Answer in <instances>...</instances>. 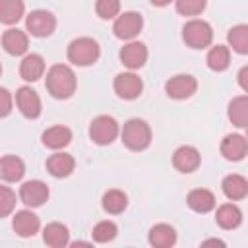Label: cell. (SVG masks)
<instances>
[{
	"label": "cell",
	"mask_w": 248,
	"mask_h": 248,
	"mask_svg": "<svg viewBox=\"0 0 248 248\" xmlns=\"http://www.w3.org/2000/svg\"><path fill=\"white\" fill-rule=\"evenodd\" d=\"M45 85L54 99H70L76 91V74L66 64H54L46 72Z\"/></svg>",
	"instance_id": "1"
},
{
	"label": "cell",
	"mask_w": 248,
	"mask_h": 248,
	"mask_svg": "<svg viewBox=\"0 0 248 248\" xmlns=\"http://www.w3.org/2000/svg\"><path fill=\"white\" fill-rule=\"evenodd\" d=\"M122 143L132 151H143L151 143V128L141 118H130L120 130Z\"/></svg>",
	"instance_id": "2"
},
{
	"label": "cell",
	"mask_w": 248,
	"mask_h": 248,
	"mask_svg": "<svg viewBox=\"0 0 248 248\" xmlns=\"http://www.w3.org/2000/svg\"><path fill=\"white\" fill-rule=\"evenodd\" d=\"M68 60L76 66H91L99 60L101 48L99 43L91 37H78L68 45Z\"/></svg>",
	"instance_id": "3"
},
{
	"label": "cell",
	"mask_w": 248,
	"mask_h": 248,
	"mask_svg": "<svg viewBox=\"0 0 248 248\" xmlns=\"http://www.w3.org/2000/svg\"><path fill=\"white\" fill-rule=\"evenodd\" d=\"M182 39L190 48H205L213 41V29L203 19H190L182 27Z\"/></svg>",
	"instance_id": "4"
},
{
	"label": "cell",
	"mask_w": 248,
	"mask_h": 248,
	"mask_svg": "<svg viewBox=\"0 0 248 248\" xmlns=\"http://www.w3.org/2000/svg\"><path fill=\"white\" fill-rule=\"evenodd\" d=\"M118 134H120V126L108 114H101V116L93 118L91 126H89V138L97 145H108V143H112Z\"/></svg>",
	"instance_id": "5"
},
{
	"label": "cell",
	"mask_w": 248,
	"mask_h": 248,
	"mask_svg": "<svg viewBox=\"0 0 248 248\" xmlns=\"http://www.w3.org/2000/svg\"><path fill=\"white\" fill-rule=\"evenodd\" d=\"M112 87H114V93H116L120 99L134 101V99H138V97L141 95V91H143V81H141V78H140L138 74H134V70H132V72H122V74H118V76L114 78Z\"/></svg>",
	"instance_id": "6"
},
{
	"label": "cell",
	"mask_w": 248,
	"mask_h": 248,
	"mask_svg": "<svg viewBox=\"0 0 248 248\" xmlns=\"http://www.w3.org/2000/svg\"><path fill=\"white\" fill-rule=\"evenodd\" d=\"M196 89H198V81L190 74H176L170 79H167V83H165V93L176 101L190 99L196 93Z\"/></svg>",
	"instance_id": "7"
},
{
	"label": "cell",
	"mask_w": 248,
	"mask_h": 248,
	"mask_svg": "<svg viewBox=\"0 0 248 248\" xmlns=\"http://www.w3.org/2000/svg\"><path fill=\"white\" fill-rule=\"evenodd\" d=\"M143 27V17L138 12H124L114 19L112 31L122 41H132Z\"/></svg>",
	"instance_id": "8"
},
{
	"label": "cell",
	"mask_w": 248,
	"mask_h": 248,
	"mask_svg": "<svg viewBox=\"0 0 248 248\" xmlns=\"http://www.w3.org/2000/svg\"><path fill=\"white\" fill-rule=\"evenodd\" d=\"M25 25L33 37H48L56 27V17L48 10H33L27 16Z\"/></svg>",
	"instance_id": "9"
},
{
	"label": "cell",
	"mask_w": 248,
	"mask_h": 248,
	"mask_svg": "<svg viewBox=\"0 0 248 248\" xmlns=\"http://www.w3.org/2000/svg\"><path fill=\"white\" fill-rule=\"evenodd\" d=\"M19 200L27 207H39L48 200V186L43 180H27L19 188Z\"/></svg>",
	"instance_id": "10"
},
{
	"label": "cell",
	"mask_w": 248,
	"mask_h": 248,
	"mask_svg": "<svg viewBox=\"0 0 248 248\" xmlns=\"http://www.w3.org/2000/svg\"><path fill=\"white\" fill-rule=\"evenodd\" d=\"M118 56L128 70H140L147 62V46L140 41H130L120 48Z\"/></svg>",
	"instance_id": "11"
},
{
	"label": "cell",
	"mask_w": 248,
	"mask_h": 248,
	"mask_svg": "<svg viewBox=\"0 0 248 248\" xmlns=\"http://www.w3.org/2000/svg\"><path fill=\"white\" fill-rule=\"evenodd\" d=\"M16 103H17V108L19 112L25 116V118H39L41 114V99L37 95L35 89H31L29 85H23L16 91Z\"/></svg>",
	"instance_id": "12"
},
{
	"label": "cell",
	"mask_w": 248,
	"mask_h": 248,
	"mask_svg": "<svg viewBox=\"0 0 248 248\" xmlns=\"http://www.w3.org/2000/svg\"><path fill=\"white\" fill-rule=\"evenodd\" d=\"M221 155L227 161H242L248 155V138L240 134H227L221 141Z\"/></svg>",
	"instance_id": "13"
},
{
	"label": "cell",
	"mask_w": 248,
	"mask_h": 248,
	"mask_svg": "<svg viewBox=\"0 0 248 248\" xmlns=\"http://www.w3.org/2000/svg\"><path fill=\"white\" fill-rule=\"evenodd\" d=\"M202 163V155L194 145H180L172 153V165L180 172H194Z\"/></svg>",
	"instance_id": "14"
},
{
	"label": "cell",
	"mask_w": 248,
	"mask_h": 248,
	"mask_svg": "<svg viewBox=\"0 0 248 248\" xmlns=\"http://www.w3.org/2000/svg\"><path fill=\"white\" fill-rule=\"evenodd\" d=\"M2 46L8 54L12 56H21L27 52L29 46V39L25 35V31L21 29H6L2 33Z\"/></svg>",
	"instance_id": "15"
},
{
	"label": "cell",
	"mask_w": 248,
	"mask_h": 248,
	"mask_svg": "<svg viewBox=\"0 0 248 248\" xmlns=\"http://www.w3.org/2000/svg\"><path fill=\"white\" fill-rule=\"evenodd\" d=\"M76 169V161L70 153H52L48 159H46V170L54 176V178H66L74 172Z\"/></svg>",
	"instance_id": "16"
},
{
	"label": "cell",
	"mask_w": 248,
	"mask_h": 248,
	"mask_svg": "<svg viewBox=\"0 0 248 248\" xmlns=\"http://www.w3.org/2000/svg\"><path fill=\"white\" fill-rule=\"evenodd\" d=\"M12 227H14L16 234L27 238V236H33V234L39 231L41 221H39V217H37L33 211H29V209H21V211H17V213L14 215Z\"/></svg>",
	"instance_id": "17"
},
{
	"label": "cell",
	"mask_w": 248,
	"mask_h": 248,
	"mask_svg": "<svg viewBox=\"0 0 248 248\" xmlns=\"http://www.w3.org/2000/svg\"><path fill=\"white\" fill-rule=\"evenodd\" d=\"M43 74H45V58L35 52L25 54L19 64V76L25 81H37L43 78Z\"/></svg>",
	"instance_id": "18"
},
{
	"label": "cell",
	"mask_w": 248,
	"mask_h": 248,
	"mask_svg": "<svg viewBox=\"0 0 248 248\" xmlns=\"http://www.w3.org/2000/svg\"><path fill=\"white\" fill-rule=\"evenodd\" d=\"M147 240L155 248H170L176 242V231H174V227H170L167 223H159L149 229Z\"/></svg>",
	"instance_id": "19"
},
{
	"label": "cell",
	"mask_w": 248,
	"mask_h": 248,
	"mask_svg": "<svg viewBox=\"0 0 248 248\" xmlns=\"http://www.w3.org/2000/svg\"><path fill=\"white\" fill-rule=\"evenodd\" d=\"M186 202H188V207H190L192 211H196V213H209V211L215 207V203H217L213 192H209V190H205V188H196V190H192V192L188 194Z\"/></svg>",
	"instance_id": "20"
},
{
	"label": "cell",
	"mask_w": 248,
	"mask_h": 248,
	"mask_svg": "<svg viewBox=\"0 0 248 248\" xmlns=\"http://www.w3.org/2000/svg\"><path fill=\"white\" fill-rule=\"evenodd\" d=\"M221 188H223V194L232 202L248 196V180L242 174H227L221 182Z\"/></svg>",
	"instance_id": "21"
},
{
	"label": "cell",
	"mask_w": 248,
	"mask_h": 248,
	"mask_svg": "<svg viewBox=\"0 0 248 248\" xmlns=\"http://www.w3.org/2000/svg\"><path fill=\"white\" fill-rule=\"evenodd\" d=\"M72 141V132L66 126H50L43 132V143L48 149H64Z\"/></svg>",
	"instance_id": "22"
},
{
	"label": "cell",
	"mask_w": 248,
	"mask_h": 248,
	"mask_svg": "<svg viewBox=\"0 0 248 248\" xmlns=\"http://www.w3.org/2000/svg\"><path fill=\"white\" fill-rule=\"evenodd\" d=\"M25 174V165L16 155H4L0 159V176L6 182H17Z\"/></svg>",
	"instance_id": "23"
},
{
	"label": "cell",
	"mask_w": 248,
	"mask_h": 248,
	"mask_svg": "<svg viewBox=\"0 0 248 248\" xmlns=\"http://www.w3.org/2000/svg\"><path fill=\"white\" fill-rule=\"evenodd\" d=\"M215 221L221 229H236L240 223H242V211L238 205L234 203H223L217 207V213H215Z\"/></svg>",
	"instance_id": "24"
},
{
	"label": "cell",
	"mask_w": 248,
	"mask_h": 248,
	"mask_svg": "<svg viewBox=\"0 0 248 248\" xmlns=\"http://www.w3.org/2000/svg\"><path fill=\"white\" fill-rule=\"evenodd\" d=\"M229 120L236 128H246L248 126V95H238L229 103L227 108Z\"/></svg>",
	"instance_id": "25"
},
{
	"label": "cell",
	"mask_w": 248,
	"mask_h": 248,
	"mask_svg": "<svg viewBox=\"0 0 248 248\" xmlns=\"http://www.w3.org/2000/svg\"><path fill=\"white\" fill-rule=\"evenodd\" d=\"M43 240L52 248H62L70 244V232L68 227L62 223H48L43 229Z\"/></svg>",
	"instance_id": "26"
},
{
	"label": "cell",
	"mask_w": 248,
	"mask_h": 248,
	"mask_svg": "<svg viewBox=\"0 0 248 248\" xmlns=\"http://www.w3.org/2000/svg\"><path fill=\"white\" fill-rule=\"evenodd\" d=\"M205 62H207V68L213 70V72H225L231 64V50L229 46L225 45H215L209 48L207 56H205Z\"/></svg>",
	"instance_id": "27"
},
{
	"label": "cell",
	"mask_w": 248,
	"mask_h": 248,
	"mask_svg": "<svg viewBox=\"0 0 248 248\" xmlns=\"http://www.w3.org/2000/svg\"><path fill=\"white\" fill-rule=\"evenodd\" d=\"M227 41H229V46L236 54H248V25L238 23L231 27L227 33Z\"/></svg>",
	"instance_id": "28"
},
{
	"label": "cell",
	"mask_w": 248,
	"mask_h": 248,
	"mask_svg": "<svg viewBox=\"0 0 248 248\" xmlns=\"http://www.w3.org/2000/svg\"><path fill=\"white\" fill-rule=\"evenodd\" d=\"M126 205H128V196L122 190L112 188V190L105 192V196H103V209L107 213L118 215V213H122L126 209Z\"/></svg>",
	"instance_id": "29"
},
{
	"label": "cell",
	"mask_w": 248,
	"mask_h": 248,
	"mask_svg": "<svg viewBox=\"0 0 248 248\" xmlns=\"http://www.w3.org/2000/svg\"><path fill=\"white\" fill-rule=\"evenodd\" d=\"M25 12L23 0H0V21L6 25L17 23Z\"/></svg>",
	"instance_id": "30"
},
{
	"label": "cell",
	"mask_w": 248,
	"mask_h": 248,
	"mask_svg": "<svg viewBox=\"0 0 248 248\" xmlns=\"http://www.w3.org/2000/svg\"><path fill=\"white\" fill-rule=\"evenodd\" d=\"M116 232H118V227H116L112 221H99V223L93 227L91 236H93L95 242L105 244V242H110V240L116 236Z\"/></svg>",
	"instance_id": "31"
},
{
	"label": "cell",
	"mask_w": 248,
	"mask_h": 248,
	"mask_svg": "<svg viewBox=\"0 0 248 248\" xmlns=\"http://www.w3.org/2000/svg\"><path fill=\"white\" fill-rule=\"evenodd\" d=\"M95 12L101 19H116L120 16V0H97Z\"/></svg>",
	"instance_id": "32"
},
{
	"label": "cell",
	"mask_w": 248,
	"mask_h": 248,
	"mask_svg": "<svg viewBox=\"0 0 248 248\" xmlns=\"http://www.w3.org/2000/svg\"><path fill=\"white\" fill-rule=\"evenodd\" d=\"M207 0H174L176 12L180 16H198L205 10Z\"/></svg>",
	"instance_id": "33"
},
{
	"label": "cell",
	"mask_w": 248,
	"mask_h": 248,
	"mask_svg": "<svg viewBox=\"0 0 248 248\" xmlns=\"http://www.w3.org/2000/svg\"><path fill=\"white\" fill-rule=\"evenodd\" d=\"M16 207V194L8 186H0V217H8Z\"/></svg>",
	"instance_id": "34"
},
{
	"label": "cell",
	"mask_w": 248,
	"mask_h": 248,
	"mask_svg": "<svg viewBox=\"0 0 248 248\" xmlns=\"http://www.w3.org/2000/svg\"><path fill=\"white\" fill-rule=\"evenodd\" d=\"M0 97H2V110H0V114L8 116L10 110H12V95H10V91L6 87H2L0 89Z\"/></svg>",
	"instance_id": "35"
},
{
	"label": "cell",
	"mask_w": 248,
	"mask_h": 248,
	"mask_svg": "<svg viewBox=\"0 0 248 248\" xmlns=\"http://www.w3.org/2000/svg\"><path fill=\"white\" fill-rule=\"evenodd\" d=\"M236 81H238V85L242 87V91L248 93V66H242V68L238 70V74H236Z\"/></svg>",
	"instance_id": "36"
},
{
	"label": "cell",
	"mask_w": 248,
	"mask_h": 248,
	"mask_svg": "<svg viewBox=\"0 0 248 248\" xmlns=\"http://www.w3.org/2000/svg\"><path fill=\"white\" fill-rule=\"evenodd\" d=\"M153 6H159V8H163V6H169L172 0H149Z\"/></svg>",
	"instance_id": "37"
},
{
	"label": "cell",
	"mask_w": 248,
	"mask_h": 248,
	"mask_svg": "<svg viewBox=\"0 0 248 248\" xmlns=\"http://www.w3.org/2000/svg\"><path fill=\"white\" fill-rule=\"evenodd\" d=\"M203 244H219V246H225V242H223V240H217V238H211V240H205Z\"/></svg>",
	"instance_id": "38"
},
{
	"label": "cell",
	"mask_w": 248,
	"mask_h": 248,
	"mask_svg": "<svg viewBox=\"0 0 248 248\" xmlns=\"http://www.w3.org/2000/svg\"><path fill=\"white\" fill-rule=\"evenodd\" d=\"M246 138H248V126H246Z\"/></svg>",
	"instance_id": "39"
}]
</instances>
